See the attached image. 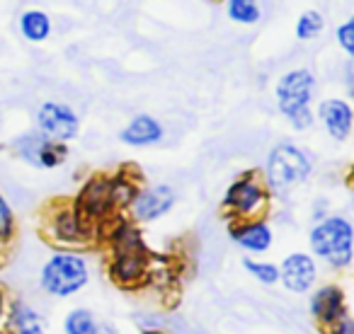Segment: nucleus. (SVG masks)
Listing matches in <instances>:
<instances>
[{
	"instance_id": "f257e3e1",
	"label": "nucleus",
	"mask_w": 354,
	"mask_h": 334,
	"mask_svg": "<svg viewBox=\"0 0 354 334\" xmlns=\"http://www.w3.org/2000/svg\"><path fill=\"white\" fill-rule=\"evenodd\" d=\"M100 245L107 250V276L114 286L136 291L148 284L153 269V255L146 245L143 230L127 216H117L102 228Z\"/></svg>"
},
{
	"instance_id": "f03ea898",
	"label": "nucleus",
	"mask_w": 354,
	"mask_h": 334,
	"mask_svg": "<svg viewBox=\"0 0 354 334\" xmlns=\"http://www.w3.org/2000/svg\"><path fill=\"white\" fill-rule=\"evenodd\" d=\"M95 276V264L88 250H51L39 264L37 286L51 300H71L80 295Z\"/></svg>"
},
{
	"instance_id": "7ed1b4c3",
	"label": "nucleus",
	"mask_w": 354,
	"mask_h": 334,
	"mask_svg": "<svg viewBox=\"0 0 354 334\" xmlns=\"http://www.w3.org/2000/svg\"><path fill=\"white\" fill-rule=\"evenodd\" d=\"M315 173V157L296 141H279L270 148L260 175L272 199H289L310 182Z\"/></svg>"
},
{
	"instance_id": "20e7f679",
	"label": "nucleus",
	"mask_w": 354,
	"mask_h": 334,
	"mask_svg": "<svg viewBox=\"0 0 354 334\" xmlns=\"http://www.w3.org/2000/svg\"><path fill=\"white\" fill-rule=\"evenodd\" d=\"M308 252L315 257L320 269H328L333 274H344L352 269L354 262V226L349 216L337 211H330L328 216L310 223Z\"/></svg>"
},
{
	"instance_id": "39448f33",
	"label": "nucleus",
	"mask_w": 354,
	"mask_h": 334,
	"mask_svg": "<svg viewBox=\"0 0 354 334\" xmlns=\"http://www.w3.org/2000/svg\"><path fill=\"white\" fill-rule=\"evenodd\" d=\"M315 95H318V78L306 66L289 68L277 78L274 104L291 131L308 133L315 126Z\"/></svg>"
},
{
	"instance_id": "423d86ee",
	"label": "nucleus",
	"mask_w": 354,
	"mask_h": 334,
	"mask_svg": "<svg viewBox=\"0 0 354 334\" xmlns=\"http://www.w3.org/2000/svg\"><path fill=\"white\" fill-rule=\"evenodd\" d=\"M41 233L54 250H93L100 245V230L75 211L73 202L51 204L44 213Z\"/></svg>"
},
{
	"instance_id": "0eeeda50",
	"label": "nucleus",
	"mask_w": 354,
	"mask_h": 334,
	"mask_svg": "<svg viewBox=\"0 0 354 334\" xmlns=\"http://www.w3.org/2000/svg\"><path fill=\"white\" fill-rule=\"evenodd\" d=\"M274 199L262 179L260 170H245L226 187L221 199L223 216L231 221H248V218L270 216Z\"/></svg>"
},
{
	"instance_id": "6e6552de",
	"label": "nucleus",
	"mask_w": 354,
	"mask_h": 334,
	"mask_svg": "<svg viewBox=\"0 0 354 334\" xmlns=\"http://www.w3.org/2000/svg\"><path fill=\"white\" fill-rule=\"evenodd\" d=\"M8 150L12 153V157H17L20 162H25L32 170H59L68 162L71 150L66 143L49 141L46 136H41L39 131L30 128V131H22L8 143Z\"/></svg>"
},
{
	"instance_id": "1a4fd4ad",
	"label": "nucleus",
	"mask_w": 354,
	"mask_h": 334,
	"mask_svg": "<svg viewBox=\"0 0 354 334\" xmlns=\"http://www.w3.org/2000/svg\"><path fill=\"white\" fill-rule=\"evenodd\" d=\"M75 206V211L85 218L93 228H97L102 233V228L107 226L112 218L122 216L117 213L112 202V189H109V175L107 173H95L80 184V189L75 192V197L71 199Z\"/></svg>"
},
{
	"instance_id": "9d476101",
	"label": "nucleus",
	"mask_w": 354,
	"mask_h": 334,
	"mask_svg": "<svg viewBox=\"0 0 354 334\" xmlns=\"http://www.w3.org/2000/svg\"><path fill=\"white\" fill-rule=\"evenodd\" d=\"M177 199H180L177 197V189L167 182L141 184L124 216L131 223H136L138 228L153 226V223L170 216L172 208L177 206Z\"/></svg>"
},
{
	"instance_id": "9b49d317",
	"label": "nucleus",
	"mask_w": 354,
	"mask_h": 334,
	"mask_svg": "<svg viewBox=\"0 0 354 334\" xmlns=\"http://www.w3.org/2000/svg\"><path fill=\"white\" fill-rule=\"evenodd\" d=\"M35 131L46 136L49 141L66 143L75 141L80 133V114L61 99H44L35 109Z\"/></svg>"
},
{
	"instance_id": "f8f14e48",
	"label": "nucleus",
	"mask_w": 354,
	"mask_h": 334,
	"mask_svg": "<svg viewBox=\"0 0 354 334\" xmlns=\"http://www.w3.org/2000/svg\"><path fill=\"white\" fill-rule=\"evenodd\" d=\"M279 286L289 295H308L318 281H323V269L308 250H291L277 262Z\"/></svg>"
},
{
	"instance_id": "ddd939ff",
	"label": "nucleus",
	"mask_w": 354,
	"mask_h": 334,
	"mask_svg": "<svg viewBox=\"0 0 354 334\" xmlns=\"http://www.w3.org/2000/svg\"><path fill=\"white\" fill-rule=\"evenodd\" d=\"M306 308L320 332L349 310L347 288L339 281H318L315 288L306 295Z\"/></svg>"
},
{
	"instance_id": "4468645a",
	"label": "nucleus",
	"mask_w": 354,
	"mask_h": 334,
	"mask_svg": "<svg viewBox=\"0 0 354 334\" xmlns=\"http://www.w3.org/2000/svg\"><path fill=\"white\" fill-rule=\"evenodd\" d=\"M315 124L333 143H347L354 131V107L347 97L330 95L315 102Z\"/></svg>"
},
{
	"instance_id": "2eb2a0df",
	"label": "nucleus",
	"mask_w": 354,
	"mask_h": 334,
	"mask_svg": "<svg viewBox=\"0 0 354 334\" xmlns=\"http://www.w3.org/2000/svg\"><path fill=\"white\" fill-rule=\"evenodd\" d=\"M228 237L245 257H267L274 247V226L270 216L228 223Z\"/></svg>"
},
{
	"instance_id": "dca6fc26",
	"label": "nucleus",
	"mask_w": 354,
	"mask_h": 334,
	"mask_svg": "<svg viewBox=\"0 0 354 334\" xmlns=\"http://www.w3.org/2000/svg\"><path fill=\"white\" fill-rule=\"evenodd\" d=\"M3 327L10 334H49V315L27 298H10Z\"/></svg>"
},
{
	"instance_id": "f3484780",
	"label": "nucleus",
	"mask_w": 354,
	"mask_h": 334,
	"mask_svg": "<svg viewBox=\"0 0 354 334\" xmlns=\"http://www.w3.org/2000/svg\"><path fill=\"white\" fill-rule=\"evenodd\" d=\"M119 141L127 148H136V150H143V148H153L160 146L165 141V126L158 117L148 112H138L119 128Z\"/></svg>"
},
{
	"instance_id": "a211bd4d",
	"label": "nucleus",
	"mask_w": 354,
	"mask_h": 334,
	"mask_svg": "<svg viewBox=\"0 0 354 334\" xmlns=\"http://www.w3.org/2000/svg\"><path fill=\"white\" fill-rule=\"evenodd\" d=\"M17 32H20V37L27 44H44L54 35V20H51V15L46 10L27 8L17 17Z\"/></svg>"
},
{
	"instance_id": "6ab92c4d",
	"label": "nucleus",
	"mask_w": 354,
	"mask_h": 334,
	"mask_svg": "<svg viewBox=\"0 0 354 334\" xmlns=\"http://www.w3.org/2000/svg\"><path fill=\"white\" fill-rule=\"evenodd\" d=\"M61 334H102V320L85 305H73L61 317Z\"/></svg>"
},
{
	"instance_id": "aec40b11",
	"label": "nucleus",
	"mask_w": 354,
	"mask_h": 334,
	"mask_svg": "<svg viewBox=\"0 0 354 334\" xmlns=\"http://www.w3.org/2000/svg\"><path fill=\"white\" fill-rule=\"evenodd\" d=\"M138 187H141V179H138V175L129 173V170H117V173L109 175V189H112V202L117 213H127Z\"/></svg>"
},
{
	"instance_id": "412c9836",
	"label": "nucleus",
	"mask_w": 354,
	"mask_h": 334,
	"mask_svg": "<svg viewBox=\"0 0 354 334\" xmlns=\"http://www.w3.org/2000/svg\"><path fill=\"white\" fill-rule=\"evenodd\" d=\"M243 271L265 288L279 286V266L267 257H243Z\"/></svg>"
},
{
	"instance_id": "4be33fe9",
	"label": "nucleus",
	"mask_w": 354,
	"mask_h": 334,
	"mask_svg": "<svg viewBox=\"0 0 354 334\" xmlns=\"http://www.w3.org/2000/svg\"><path fill=\"white\" fill-rule=\"evenodd\" d=\"M226 17L233 25L255 27L262 20L260 0H226Z\"/></svg>"
},
{
	"instance_id": "5701e85b",
	"label": "nucleus",
	"mask_w": 354,
	"mask_h": 334,
	"mask_svg": "<svg viewBox=\"0 0 354 334\" xmlns=\"http://www.w3.org/2000/svg\"><path fill=\"white\" fill-rule=\"evenodd\" d=\"M325 27H328V22H325L323 12L315 10V8H308V10H304L296 17L294 35L299 41H315L325 32Z\"/></svg>"
},
{
	"instance_id": "b1692460",
	"label": "nucleus",
	"mask_w": 354,
	"mask_h": 334,
	"mask_svg": "<svg viewBox=\"0 0 354 334\" xmlns=\"http://www.w3.org/2000/svg\"><path fill=\"white\" fill-rule=\"evenodd\" d=\"M20 233V223H17V213L12 208V204L8 202V197L0 192V247L6 250L17 240Z\"/></svg>"
},
{
	"instance_id": "393cba45",
	"label": "nucleus",
	"mask_w": 354,
	"mask_h": 334,
	"mask_svg": "<svg viewBox=\"0 0 354 334\" xmlns=\"http://www.w3.org/2000/svg\"><path fill=\"white\" fill-rule=\"evenodd\" d=\"M335 41H337L339 51L352 61L354 59V17H347V20H342L335 27Z\"/></svg>"
},
{
	"instance_id": "a878e982",
	"label": "nucleus",
	"mask_w": 354,
	"mask_h": 334,
	"mask_svg": "<svg viewBox=\"0 0 354 334\" xmlns=\"http://www.w3.org/2000/svg\"><path fill=\"white\" fill-rule=\"evenodd\" d=\"M320 334H354V317H352V310L337 317L333 324H328L325 329H320Z\"/></svg>"
},
{
	"instance_id": "bb28decb",
	"label": "nucleus",
	"mask_w": 354,
	"mask_h": 334,
	"mask_svg": "<svg viewBox=\"0 0 354 334\" xmlns=\"http://www.w3.org/2000/svg\"><path fill=\"white\" fill-rule=\"evenodd\" d=\"M8 305H10V293H8V288H6V286H0V327H3V324H6Z\"/></svg>"
},
{
	"instance_id": "cd10ccee",
	"label": "nucleus",
	"mask_w": 354,
	"mask_h": 334,
	"mask_svg": "<svg viewBox=\"0 0 354 334\" xmlns=\"http://www.w3.org/2000/svg\"><path fill=\"white\" fill-rule=\"evenodd\" d=\"M0 334H10V332H8V329H6V327H0Z\"/></svg>"
},
{
	"instance_id": "c85d7f7f",
	"label": "nucleus",
	"mask_w": 354,
	"mask_h": 334,
	"mask_svg": "<svg viewBox=\"0 0 354 334\" xmlns=\"http://www.w3.org/2000/svg\"><path fill=\"white\" fill-rule=\"evenodd\" d=\"M3 252H6V250H3V247H0V257H3Z\"/></svg>"
}]
</instances>
